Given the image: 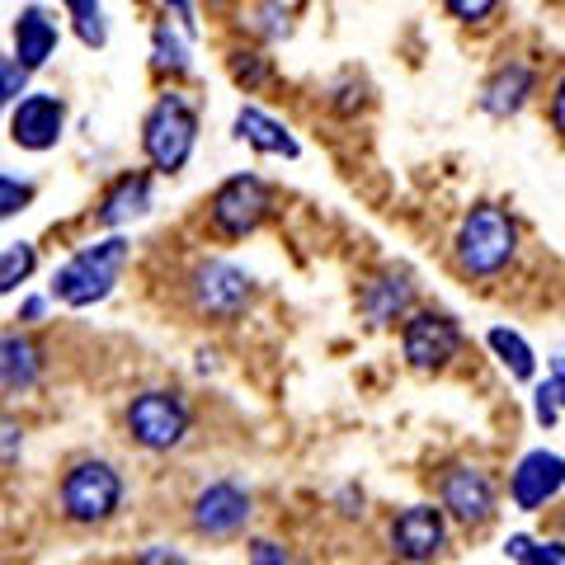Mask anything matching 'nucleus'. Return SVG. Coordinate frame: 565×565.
I'll list each match as a JSON object with an SVG mask.
<instances>
[{"instance_id":"14","label":"nucleus","mask_w":565,"mask_h":565,"mask_svg":"<svg viewBox=\"0 0 565 565\" xmlns=\"http://www.w3.org/2000/svg\"><path fill=\"white\" fill-rule=\"evenodd\" d=\"M438 494H444V514H452L462 527H486L500 509V490L481 467H448Z\"/></svg>"},{"instance_id":"5","label":"nucleus","mask_w":565,"mask_h":565,"mask_svg":"<svg viewBox=\"0 0 565 565\" xmlns=\"http://www.w3.org/2000/svg\"><path fill=\"white\" fill-rule=\"evenodd\" d=\"M57 500H62L66 523H76V527L109 523L122 504V476L114 462H104V457H81V462L62 476Z\"/></svg>"},{"instance_id":"18","label":"nucleus","mask_w":565,"mask_h":565,"mask_svg":"<svg viewBox=\"0 0 565 565\" xmlns=\"http://www.w3.org/2000/svg\"><path fill=\"white\" fill-rule=\"evenodd\" d=\"M359 307L367 316V326H377V330L405 321L411 307H415V282H411V274H405V269L373 274V278L363 282V292H359Z\"/></svg>"},{"instance_id":"29","label":"nucleus","mask_w":565,"mask_h":565,"mask_svg":"<svg viewBox=\"0 0 565 565\" xmlns=\"http://www.w3.org/2000/svg\"><path fill=\"white\" fill-rule=\"evenodd\" d=\"M504 552L519 565H565V542H533V537H509Z\"/></svg>"},{"instance_id":"35","label":"nucleus","mask_w":565,"mask_h":565,"mask_svg":"<svg viewBox=\"0 0 565 565\" xmlns=\"http://www.w3.org/2000/svg\"><path fill=\"white\" fill-rule=\"evenodd\" d=\"M250 565H288V546L259 537V542H250Z\"/></svg>"},{"instance_id":"30","label":"nucleus","mask_w":565,"mask_h":565,"mask_svg":"<svg viewBox=\"0 0 565 565\" xmlns=\"http://www.w3.org/2000/svg\"><path fill=\"white\" fill-rule=\"evenodd\" d=\"M66 24H71V33H76L81 47H90V52L109 47V14H104V6L90 10V14H76V20H66Z\"/></svg>"},{"instance_id":"8","label":"nucleus","mask_w":565,"mask_h":565,"mask_svg":"<svg viewBox=\"0 0 565 565\" xmlns=\"http://www.w3.org/2000/svg\"><path fill=\"white\" fill-rule=\"evenodd\" d=\"M537 95H542V66L527 57V52H504V57L486 71L476 109H481L486 118H494V122H509V118H519Z\"/></svg>"},{"instance_id":"24","label":"nucleus","mask_w":565,"mask_h":565,"mask_svg":"<svg viewBox=\"0 0 565 565\" xmlns=\"http://www.w3.org/2000/svg\"><path fill=\"white\" fill-rule=\"evenodd\" d=\"M486 344H490L494 359L504 363V373H509V377L527 382V377L537 373V353H533V344H527L519 330H504V326H500V330H490V334H486Z\"/></svg>"},{"instance_id":"6","label":"nucleus","mask_w":565,"mask_h":565,"mask_svg":"<svg viewBox=\"0 0 565 565\" xmlns=\"http://www.w3.org/2000/svg\"><path fill=\"white\" fill-rule=\"evenodd\" d=\"M122 424H128L132 444L147 448V452H170L180 448L189 429H193V415H189V401L180 392H166V386H147V392H137L128 401V415H122Z\"/></svg>"},{"instance_id":"37","label":"nucleus","mask_w":565,"mask_h":565,"mask_svg":"<svg viewBox=\"0 0 565 565\" xmlns=\"http://www.w3.org/2000/svg\"><path fill=\"white\" fill-rule=\"evenodd\" d=\"M99 6H104V0H57V10L66 14V20H76V14H90Z\"/></svg>"},{"instance_id":"12","label":"nucleus","mask_w":565,"mask_h":565,"mask_svg":"<svg viewBox=\"0 0 565 565\" xmlns=\"http://www.w3.org/2000/svg\"><path fill=\"white\" fill-rule=\"evenodd\" d=\"M386 537H392V552L405 565H429L434 556H444V546H448V514L434 504H411L392 519Z\"/></svg>"},{"instance_id":"20","label":"nucleus","mask_w":565,"mask_h":565,"mask_svg":"<svg viewBox=\"0 0 565 565\" xmlns=\"http://www.w3.org/2000/svg\"><path fill=\"white\" fill-rule=\"evenodd\" d=\"M222 62H226V76H232V85L241 95H259V90H269V85L278 81V62H274V47L269 43H255V39H232L222 52Z\"/></svg>"},{"instance_id":"3","label":"nucleus","mask_w":565,"mask_h":565,"mask_svg":"<svg viewBox=\"0 0 565 565\" xmlns=\"http://www.w3.org/2000/svg\"><path fill=\"white\" fill-rule=\"evenodd\" d=\"M128 259H132V245L122 236H104V241L81 245V250L52 274V297H57L62 307H95L118 288Z\"/></svg>"},{"instance_id":"27","label":"nucleus","mask_w":565,"mask_h":565,"mask_svg":"<svg viewBox=\"0 0 565 565\" xmlns=\"http://www.w3.org/2000/svg\"><path fill=\"white\" fill-rule=\"evenodd\" d=\"M561 411H565V359H556V363H552V377H546V382L537 386V401H533L537 424H556V419H561Z\"/></svg>"},{"instance_id":"31","label":"nucleus","mask_w":565,"mask_h":565,"mask_svg":"<svg viewBox=\"0 0 565 565\" xmlns=\"http://www.w3.org/2000/svg\"><path fill=\"white\" fill-rule=\"evenodd\" d=\"M24 90H29V71L14 62V57H6V52H0V118L14 109V99H20Z\"/></svg>"},{"instance_id":"13","label":"nucleus","mask_w":565,"mask_h":565,"mask_svg":"<svg viewBox=\"0 0 565 565\" xmlns=\"http://www.w3.org/2000/svg\"><path fill=\"white\" fill-rule=\"evenodd\" d=\"M255 504L236 481H212L193 494L189 504V519H193V533L199 537H236L245 523H250Z\"/></svg>"},{"instance_id":"28","label":"nucleus","mask_w":565,"mask_h":565,"mask_svg":"<svg viewBox=\"0 0 565 565\" xmlns=\"http://www.w3.org/2000/svg\"><path fill=\"white\" fill-rule=\"evenodd\" d=\"M33 199H39V184H33V180H20V174H6V170H0V222L20 217L24 207H33Z\"/></svg>"},{"instance_id":"40","label":"nucleus","mask_w":565,"mask_h":565,"mask_svg":"<svg viewBox=\"0 0 565 565\" xmlns=\"http://www.w3.org/2000/svg\"><path fill=\"white\" fill-rule=\"evenodd\" d=\"M137 6H141V0H137Z\"/></svg>"},{"instance_id":"11","label":"nucleus","mask_w":565,"mask_h":565,"mask_svg":"<svg viewBox=\"0 0 565 565\" xmlns=\"http://www.w3.org/2000/svg\"><path fill=\"white\" fill-rule=\"evenodd\" d=\"M62 39H66L62 14L52 6H43V0H29V6H20V14H14V24H10V57L20 62L29 76H39V71L57 57Z\"/></svg>"},{"instance_id":"26","label":"nucleus","mask_w":565,"mask_h":565,"mask_svg":"<svg viewBox=\"0 0 565 565\" xmlns=\"http://www.w3.org/2000/svg\"><path fill=\"white\" fill-rule=\"evenodd\" d=\"M33 269H39V250H33L29 241L10 245V250H0V297L14 292L20 282H29V278H33Z\"/></svg>"},{"instance_id":"1","label":"nucleus","mask_w":565,"mask_h":565,"mask_svg":"<svg viewBox=\"0 0 565 565\" xmlns=\"http://www.w3.org/2000/svg\"><path fill=\"white\" fill-rule=\"evenodd\" d=\"M199 132H203V114L199 99L180 85H166L161 95L151 99V109L141 114V156H147L151 174H180L193 151H199Z\"/></svg>"},{"instance_id":"34","label":"nucleus","mask_w":565,"mask_h":565,"mask_svg":"<svg viewBox=\"0 0 565 565\" xmlns=\"http://www.w3.org/2000/svg\"><path fill=\"white\" fill-rule=\"evenodd\" d=\"M20 452H24V424L0 415V467H10Z\"/></svg>"},{"instance_id":"15","label":"nucleus","mask_w":565,"mask_h":565,"mask_svg":"<svg viewBox=\"0 0 565 565\" xmlns=\"http://www.w3.org/2000/svg\"><path fill=\"white\" fill-rule=\"evenodd\" d=\"M151 207H156V174L151 170H122L104 184L99 203H95V222L118 232V226L141 222Z\"/></svg>"},{"instance_id":"9","label":"nucleus","mask_w":565,"mask_h":565,"mask_svg":"<svg viewBox=\"0 0 565 565\" xmlns=\"http://www.w3.org/2000/svg\"><path fill=\"white\" fill-rule=\"evenodd\" d=\"M66 122H71V109H66V99L57 90H24L20 99H14V109L6 114L10 141L20 151H33V156L57 147V141L66 137Z\"/></svg>"},{"instance_id":"19","label":"nucleus","mask_w":565,"mask_h":565,"mask_svg":"<svg viewBox=\"0 0 565 565\" xmlns=\"http://www.w3.org/2000/svg\"><path fill=\"white\" fill-rule=\"evenodd\" d=\"M147 66H151V76L161 81V85H180L193 76V33H184L174 20H156L151 24V39H147Z\"/></svg>"},{"instance_id":"4","label":"nucleus","mask_w":565,"mask_h":565,"mask_svg":"<svg viewBox=\"0 0 565 565\" xmlns=\"http://www.w3.org/2000/svg\"><path fill=\"white\" fill-rule=\"evenodd\" d=\"M274 207H278L274 184L264 180V174H255V170H241V174H226V180L212 189L207 222H212V232H217L222 241H245L274 217Z\"/></svg>"},{"instance_id":"2","label":"nucleus","mask_w":565,"mask_h":565,"mask_svg":"<svg viewBox=\"0 0 565 565\" xmlns=\"http://www.w3.org/2000/svg\"><path fill=\"white\" fill-rule=\"evenodd\" d=\"M519 217L504 203H471L452 232V259L467 278H500L519 259Z\"/></svg>"},{"instance_id":"7","label":"nucleus","mask_w":565,"mask_h":565,"mask_svg":"<svg viewBox=\"0 0 565 565\" xmlns=\"http://www.w3.org/2000/svg\"><path fill=\"white\" fill-rule=\"evenodd\" d=\"M255 302V278L232 259H199L189 274V307L207 321H236Z\"/></svg>"},{"instance_id":"16","label":"nucleus","mask_w":565,"mask_h":565,"mask_svg":"<svg viewBox=\"0 0 565 565\" xmlns=\"http://www.w3.org/2000/svg\"><path fill=\"white\" fill-rule=\"evenodd\" d=\"M561 490H565V457L546 452V448L527 452L514 467V476H509V500H514L523 514H537V509L552 504Z\"/></svg>"},{"instance_id":"17","label":"nucleus","mask_w":565,"mask_h":565,"mask_svg":"<svg viewBox=\"0 0 565 565\" xmlns=\"http://www.w3.org/2000/svg\"><path fill=\"white\" fill-rule=\"evenodd\" d=\"M232 137L245 141L255 156H282V161H297L302 156V141L292 137V128L278 114H269L264 104H241L232 118Z\"/></svg>"},{"instance_id":"36","label":"nucleus","mask_w":565,"mask_h":565,"mask_svg":"<svg viewBox=\"0 0 565 565\" xmlns=\"http://www.w3.org/2000/svg\"><path fill=\"white\" fill-rule=\"evenodd\" d=\"M137 565H189L180 552H170V546H147V552L137 556Z\"/></svg>"},{"instance_id":"39","label":"nucleus","mask_w":565,"mask_h":565,"mask_svg":"<svg viewBox=\"0 0 565 565\" xmlns=\"http://www.w3.org/2000/svg\"><path fill=\"white\" fill-rule=\"evenodd\" d=\"M20 316H24V321H39V316H43V302L33 297V302H24V311H20Z\"/></svg>"},{"instance_id":"10","label":"nucleus","mask_w":565,"mask_h":565,"mask_svg":"<svg viewBox=\"0 0 565 565\" xmlns=\"http://www.w3.org/2000/svg\"><path fill=\"white\" fill-rule=\"evenodd\" d=\"M401 349L415 373H438L462 353V326L448 311H411L401 330Z\"/></svg>"},{"instance_id":"38","label":"nucleus","mask_w":565,"mask_h":565,"mask_svg":"<svg viewBox=\"0 0 565 565\" xmlns=\"http://www.w3.org/2000/svg\"><path fill=\"white\" fill-rule=\"evenodd\" d=\"M199 6H203V14H207V10H212V14H236L241 0H199Z\"/></svg>"},{"instance_id":"32","label":"nucleus","mask_w":565,"mask_h":565,"mask_svg":"<svg viewBox=\"0 0 565 565\" xmlns=\"http://www.w3.org/2000/svg\"><path fill=\"white\" fill-rule=\"evenodd\" d=\"M156 6H161L166 20H174L184 33H193V39L203 33V6H199V0H156Z\"/></svg>"},{"instance_id":"23","label":"nucleus","mask_w":565,"mask_h":565,"mask_svg":"<svg viewBox=\"0 0 565 565\" xmlns=\"http://www.w3.org/2000/svg\"><path fill=\"white\" fill-rule=\"evenodd\" d=\"M367 104H373V85H367V76L363 71H340L330 85H326V109L334 114V118H359Z\"/></svg>"},{"instance_id":"21","label":"nucleus","mask_w":565,"mask_h":565,"mask_svg":"<svg viewBox=\"0 0 565 565\" xmlns=\"http://www.w3.org/2000/svg\"><path fill=\"white\" fill-rule=\"evenodd\" d=\"M39 377H43V349H39V340H29V334H20V330L0 334V392L24 396V392L39 386Z\"/></svg>"},{"instance_id":"22","label":"nucleus","mask_w":565,"mask_h":565,"mask_svg":"<svg viewBox=\"0 0 565 565\" xmlns=\"http://www.w3.org/2000/svg\"><path fill=\"white\" fill-rule=\"evenodd\" d=\"M236 20H241V33L255 43H282L292 39V6L288 0H241L236 6Z\"/></svg>"},{"instance_id":"25","label":"nucleus","mask_w":565,"mask_h":565,"mask_svg":"<svg viewBox=\"0 0 565 565\" xmlns=\"http://www.w3.org/2000/svg\"><path fill=\"white\" fill-rule=\"evenodd\" d=\"M438 10H444L457 29H471V33L494 29L504 20V0H438Z\"/></svg>"},{"instance_id":"33","label":"nucleus","mask_w":565,"mask_h":565,"mask_svg":"<svg viewBox=\"0 0 565 565\" xmlns=\"http://www.w3.org/2000/svg\"><path fill=\"white\" fill-rule=\"evenodd\" d=\"M546 122H552L556 141H565V66L552 76V85H546Z\"/></svg>"}]
</instances>
